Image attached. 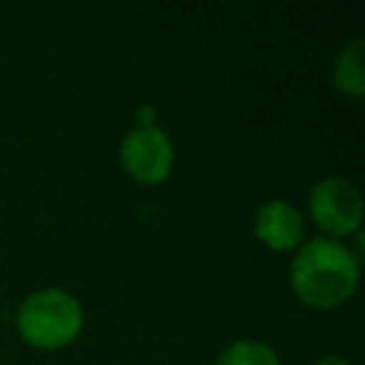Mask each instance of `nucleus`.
I'll return each mask as SVG.
<instances>
[{"label":"nucleus","instance_id":"obj_1","mask_svg":"<svg viewBox=\"0 0 365 365\" xmlns=\"http://www.w3.org/2000/svg\"><path fill=\"white\" fill-rule=\"evenodd\" d=\"M360 283V260L348 243L333 238H310L295 250L290 263V288L295 298L313 310H335L355 295Z\"/></svg>","mask_w":365,"mask_h":365},{"label":"nucleus","instance_id":"obj_2","mask_svg":"<svg viewBox=\"0 0 365 365\" xmlns=\"http://www.w3.org/2000/svg\"><path fill=\"white\" fill-rule=\"evenodd\" d=\"M86 325L81 300L63 288L31 293L16 313L18 335L36 350H61L76 343Z\"/></svg>","mask_w":365,"mask_h":365},{"label":"nucleus","instance_id":"obj_3","mask_svg":"<svg viewBox=\"0 0 365 365\" xmlns=\"http://www.w3.org/2000/svg\"><path fill=\"white\" fill-rule=\"evenodd\" d=\"M365 203L353 180L343 175L320 178L308 193V218L323 238L345 240L363 230Z\"/></svg>","mask_w":365,"mask_h":365},{"label":"nucleus","instance_id":"obj_4","mask_svg":"<svg viewBox=\"0 0 365 365\" xmlns=\"http://www.w3.org/2000/svg\"><path fill=\"white\" fill-rule=\"evenodd\" d=\"M120 165L140 185H160L175 165V145L163 128H133L120 143Z\"/></svg>","mask_w":365,"mask_h":365},{"label":"nucleus","instance_id":"obj_5","mask_svg":"<svg viewBox=\"0 0 365 365\" xmlns=\"http://www.w3.org/2000/svg\"><path fill=\"white\" fill-rule=\"evenodd\" d=\"M253 233L273 253H290L305 243V215L283 198H273L255 210Z\"/></svg>","mask_w":365,"mask_h":365},{"label":"nucleus","instance_id":"obj_6","mask_svg":"<svg viewBox=\"0 0 365 365\" xmlns=\"http://www.w3.org/2000/svg\"><path fill=\"white\" fill-rule=\"evenodd\" d=\"M333 86L348 98L365 96V41L353 38L333 61Z\"/></svg>","mask_w":365,"mask_h":365},{"label":"nucleus","instance_id":"obj_7","mask_svg":"<svg viewBox=\"0 0 365 365\" xmlns=\"http://www.w3.org/2000/svg\"><path fill=\"white\" fill-rule=\"evenodd\" d=\"M215 365H280V358L263 340H233L218 355Z\"/></svg>","mask_w":365,"mask_h":365},{"label":"nucleus","instance_id":"obj_8","mask_svg":"<svg viewBox=\"0 0 365 365\" xmlns=\"http://www.w3.org/2000/svg\"><path fill=\"white\" fill-rule=\"evenodd\" d=\"M158 125V110L150 103H143L135 110V128H155Z\"/></svg>","mask_w":365,"mask_h":365},{"label":"nucleus","instance_id":"obj_9","mask_svg":"<svg viewBox=\"0 0 365 365\" xmlns=\"http://www.w3.org/2000/svg\"><path fill=\"white\" fill-rule=\"evenodd\" d=\"M313 365H350V360L343 358V355H323V358L315 360Z\"/></svg>","mask_w":365,"mask_h":365}]
</instances>
